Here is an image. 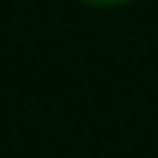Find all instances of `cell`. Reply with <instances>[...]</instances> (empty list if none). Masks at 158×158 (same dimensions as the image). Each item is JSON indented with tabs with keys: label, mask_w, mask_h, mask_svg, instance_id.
Instances as JSON below:
<instances>
[{
	"label": "cell",
	"mask_w": 158,
	"mask_h": 158,
	"mask_svg": "<svg viewBox=\"0 0 158 158\" xmlns=\"http://www.w3.org/2000/svg\"><path fill=\"white\" fill-rule=\"evenodd\" d=\"M78 3H83L89 8H122V6H131L136 0H78Z\"/></svg>",
	"instance_id": "obj_1"
}]
</instances>
